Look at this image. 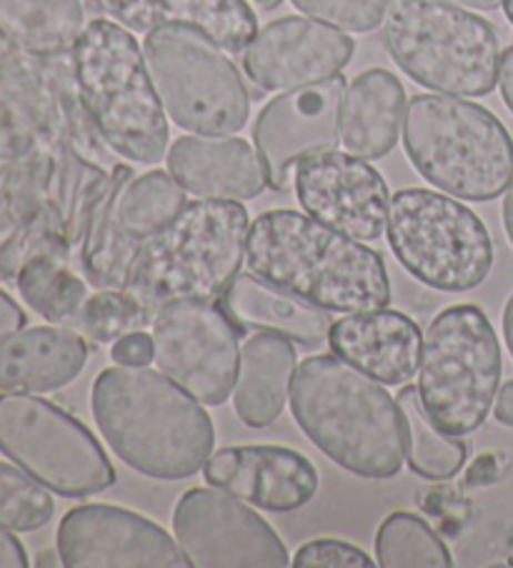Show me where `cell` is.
Returning a JSON list of instances; mask_svg holds the SVG:
<instances>
[{"instance_id": "603a6c76", "label": "cell", "mask_w": 513, "mask_h": 568, "mask_svg": "<svg viewBox=\"0 0 513 568\" xmlns=\"http://www.w3.org/2000/svg\"><path fill=\"white\" fill-rule=\"evenodd\" d=\"M221 306L239 328L279 333L309 348L329 341V311L293 296L275 283L255 276L253 271L239 273L231 281V286L221 293Z\"/></svg>"}, {"instance_id": "d590c367", "label": "cell", "mask_w": 513, "mask_h": 568, "mask_svg": "<svg viewBox=\"0 0 513 568\" xmlns=\"http://www.w3.org/2000/svg\"><path fill=\"white\" fill-rule=\"evenodd\" d=\"M26 311L18 306L16 298H11L3 288H0V341L11 336L16 331L26 328Z\"/></svg>"}, {"instance_id": "7c38bea8", "label": "cell", "mask_w": 513, "mask_h": 568, "mask_svg": "<svg viewBox=\"0 0 513 568\" xmlns=\"http://www.w3.org/2000/svg\"><path fill=\"white\" fill-rule=\"evenodd\" d=\"M153 361L203 406L233 396L241 351L239 326L213 301H179L158 311L151 323Z\"/></svg>"}, {"instance_id": "4fadbf2b", "label": "cell", "mask_w": 513, "mask_h": 568, "mask_svg": "<svg viewBox=\"0 0 513 568\" xmlns=\"http://www.w3.org/2000/svg\"><path fill=\"white\" fill-rule=\"evenodd\" d=\"M173 534L191 568H285L289 551L269 521L221 488H191L173 511Z\"/></svg>"}, {"instance_id": "484cf974", "label": "cell", "mask_w": 513, "mask_h": 568, "mask_svg": "<svg viewBox=\"0 0 513 568\" xmlns=\"http://www.w3.org/2000/svg\"><path fill=\"white\" fill-rule=\"evenodd\" d=\"M86 31L81 0H0V36L13 51L33 58L73 53Z\"/></svg>"}, {"instance_id": "836d02e7", "label": "cell", "mask_w": 513, "mask_h": 568, "mask_svg": "<svg viewBox=\"0 0 513 568\" xmlns=\"http://www.w3.org/2000/svg\"><path fill=\"white\" fill-rule=\"evenodd\" d=\"M291 564L295 568H376V561L369 554L335 538H319L301 546Z\"/></svg>"}, {"instance_id": "ee69618b", "label": "cell", "mask_w": 513, "mask_h": 568, "mask_svg": "<svg viewBox=\"0 0 513 568\" xmlns=\"http://www.w3.org/2000/svg\"><path fill=\"white\" fill-rule=\"evenodd\" d=\"M501 6H503V13H506V18L513 26V0H501Z\"/></svg>"}, {"instance_id": "44dd1931", "label": "cell", "mask_w": 513, "mask_h": 568, "mask_svg": "<svg viewBox=\"0 0 513 568\" xmlns=\"http://www.w3.org/2000/svg\"><path fill=\"white\" fill-rule=\"evenodd\" d=\"M95 6L133 33L185 26L209 36L229 53H241L259 33V21L245 0H95Z\"/></svg>"}, {"instance_id": "f1b7e54d", "label": "cell", "mask_w": 513, "mask_h": 568, "mask_svg": "<svg viewBox=\"0 0 513 568\" xmlns=\"http://www.w3.org/2000/svg\"><path fill=\"white\" fill-rule=\"evenodd\" d=\"M18 291L38 316L56 326H78L88 301L86 283L53 256H36L18 273Z\"/></svg>"}, {"instance_id": "7402d4cb", "label": "cell", "mask_w": 513, "mask_h": 568, "mask_svg": "<svg viewBox=\"0 0 513 568\" xmlns=\"http://www.w3.org/2000/svg\"><path fill=\"white\" fill-rule=\"evenodd\" d=\"M88 344L68 326L21 328L0 341V390L51 394L83 374Z\"/></svg>"}, {"instance_id": "83f0119b", "label": "cell", "mask_w": 513, "mask_h": 568, "mask_svg": "<svg viewBox=\"0 0 513 568\" xmlns=\"http://www.w3.org/2000/svg\"><path fill=\"white\" fill-rule=\"evenodd\" d=\"M185 205V189L171 173L148 171L131 179L118 199V231L125 241L143 243L179 219Z\"/></svg>"}, {"instance_id": "60d3db41", "label": "cell", "mask_w": 513, "mask_h": 568, "mask_svg": "<svg viewBox=\"0 0 513 568\" xmlns=\"http://www.w3.org/2000/svg\"><path fill=\"white\" fill-rule=\"evenodd\" d=\"M503 229H506V236L513 246V183L506 195H503Z\"/></svg>"}, {"instance_id": "cb8c5ba5", "label": "cell", "mask_w": 513, "mask_h": 568, "mask_svg": "<svg viewBox=\"0 0 513 568\" xmlns=\"http://www.w3.org/2000/svg\"><path fill=\"white\" fill-rule=\"evenodd\" d=\"M406 121V91L383 68L361 73L346 91L341 119V143L363 161L389 155Z\"/></svg>"}, {"instance_id": "ac0fdd59", "label": "cell", "mask_w": 513, "mask_h": 568, "mask_svg": "<svg viewBox=\"0 0 513 568\" xmlns=\"http://www.w3.org/2000/svg\"><path fill=\"white\" fill-rule=\"evenodd\" d=\"M209 486L271 514L299 511L319 491V474L303 454L285 446H229L211 454Z\"/></svg>"}, {"instance_id": "30bf717a", "label": "cell", "mask_w": 513, "mask_h": 568, "mask_svg": "<svg viewBox=\"0 0 513 568\" xmlns=\"http://www.w3.org/2000/svg\"><path fill=\"white\" fill-rule=\"evenodd\" d=\"M389 246L413 278L446 293L479 288L493 268L486 223L461 201L429 189L391 195Z\"/></svg>"}, {"instance_id": "e575fe53", "label": "cell", "mask_w": 513, "mask_h": 568, "mask_svg": "<svg viewBox=\"0 0 513 568\" xmlns=\"http://www.w3.org/2000/svg\"><path fill=\"white\" fill-rule=\"evenodd\" d=\"M111 356L123 366H148L153 361V338L143 328L128 331L113 344Z\"/></svg>"}, {"instance_id": "7bdbcfd3", "label": "cell", "mask_w": 513, "mask_h": 568, "mask_svg": "<svg viewBox=\"0 0 513 568\" xmlns=\"http://www.w3.org/2000/svg\"><path fill=\"white\" fill-rule=\"evenodd\" d=\"M261 11H273V8L281 6V0H255Z\"/></svg>"}, {"instance_id": "e0dca14e", "label": "cell", "mask_w": 513, "mask_h": 568, "mask_svg": "<svg viewBox=\"0 0 513 568\" xmlns=\"http://www.w3.org/2000/svg\"><path fill=\"white\" fill-rule=\"evenodd\" d=\"M356 43L315 18L285 16L255 33L243 53V68L263 91H293L339 75L351 63Z\"/></svg>"}, {"instance_id": "3957f363", "label": "cell", "mask_w": 513, "mask_h": 568, "mask_svg": "<svg viewBox=\"0 0 513 568\" xmlns=\"http://www.w3.org/2000/svg\"><path fill=\"white\" fill-rule=\"evenodd\" d=\"M245 263L255 276L331 313L386 308V263L361 241L299 211H265L251 223Z\"/></svg>"}, {"instance_id": "9a60e30c", "label": "cell", "mask_w": 513, "mask_h": 568, "mask_svg": "<svg viewBox=\"0 0 513 568\" xmlns=\"http://www.w3.org/2000/svg\"><path fill=\"white\" fill-rule=\"evenodd\" d=\"M66 568H189L183 548L165 528L111 504L76 506L56 536Z\"/></svg>"}, {"instance_id": "74e56055", "label": "cell", "mask_w": 513, "mask_h": 568, "mask_svg": "<svg viewBox=\"0 0 513 568\" xmlns=\"http://www.w3.org/2000/svg\"><path fill=\"white\" fill-rule=\"evenodd\" d=\"M499 85H501L503 103H506V108L513 113V45H509V51L501 55Z\"/></svg>"}, {"instance_id": "d4e9b609", "label": "cell", "mask_w": 513, "mask_h": 568, "mask_svg": "<svg viewBox=\"0 0 513 568\" xmlns=\"http://www.w3.org/2000/svg\"><path fill=\"white\" fill-rule=\"evenodd\" d=\"M295 376L293 341L279 333L255 331L241 348L233 408L249 428H265L279 420L291 398Z\"/></svg>"}, {"instance_id": "d6986e66", "label": "cell", "mask_w": 513, "mask_h": 568, "mask_svg": "<svg viewBox=\"0 0 513 568\" xmlns=\"http://www.w3.org/2000/svg\"><path fill=\"white\" fill-rule=\"evenodd\" d=\"M329 344L383 386H403L416 376L423 333L419 323L401 311H363L331 323Z\"/></svg>"}, {"instance_id": "8d00e7d4", "label": "cell", "mask_w": 513, "mask_h": 568, "mask_svg": "<svg viewBox=\"0 0 513 568\" xmlns=\"http://www.w3.org/2000/svg\"><path fill=\"white\" fill-rule=\"evenodd\" d=\"M28 554L23 544L11 534V528L0 524V568H26Z\"/></svg>"}, {"instance_id": "5b68a950", "label": "cell", "mask_w": 513, "mask_h": 568, "mask_svg": "<svg viewBox=\"0 0 513 568\" xmlns=\"http://www.w3.org/2000/svg\"><path fill=\"white\" fill-rule=\"evenodd\" d=\"M71 55L78 98L98 135L128 161H161L168 145L165 111L131 31L95 18Z\"/></svg>"}, {"instance_id": "2e32d148", "label": "cell", "mask_w": 513, "mask_h": 568, "mask_svg": "<svg viewBox=\"0 0 513 568\" xmlns=\"http://www.w3.org/2000/svg\"><path fill=\"white\" fill-rule=\"evenodd\" d=\"M293 191L301 209L329 229L373 243L389 229L391 193L383 175L359 155L323 151L299 163Z\"/></svg>"}, {"instance_id": "8992f818", "label": "cell", "mask_w": 513, "mask_h": 568, "mask_svg": "<svg viewBox=\"0 0 513 568\" xmlns=\"http://www.w3.org/2000/svg\"><path fill=\"white\" fill-rule=\"evenodd\" d=\"M413 169L439 191L489 203L513 183V139L496 115L461 95H413L403 121Z\"/></svg>"}, {"instance_id": "6da1fadb", "label": "cell", "mask_w": 513, "mask_h": 568, "mask_svg": "<svg viewBox=\"0 0 513 568\" xmlns=\"http://www.w3.org/2000/svg\"><path fill=\"white\" fill-rule=\"evenodd\" d=\"M91 408L113 454L155 481H183L211 458V416L163 371L123 364L101 371Z\"/></svg>"}, {"instance_id": "1f68e13d", "label": "cell", "mask_w": 513, "mask_h": 568, "mask_svg": "<svg viewBox=\"0 0 513 568\" xmlns=\"http://www.w3.org/2000/svg\"><path fill=\"white\" fill-rule=\"evenodd\" d=\"M148 326L141 308L125 291H105L88 296L86 306L78 316V331L91 336L95 344H111L128 331Z\"/></svg>"}, {"instance_id": "5bb4252c", "label": "cell", "mask_w": 513, "mask_h": 568, "mask_svg": "<svg viewBox=\"0 0 513 568\" xmlns=\"http://www.w3.org/2000/svg\"><path fill=\"white\" fill-rule=\"evenodd\" d=\"M346 91V78L339 73L329 81L285 91L259 113L253 143L273 191H289L301 161L341 143Z\"/></svg>"}, {"instance_id": "277c9868", "label": "cell", "mask_w": 513, "mask_h": 568, "mask_svg": "<svg viewBox=\"0 0 513 568\" xmlns=\"http://www.w3.org/2000/svg\"><path fill=\"white\" fill-rule=\"evenodd\" d=\"M249 211L241 201H193L133 253L123 291L151 326L179 301H213L239 276L249 246Z\"/></svg>"}, {"instance_id": "f35d334b", "label": "cell", "mask_w": 513, "mask_h": 568, "mask_svg": "<svg viewBox=\"0 0 513 568\" xmlns=\"http://www.w3.org/2000/svg\"><path fill=\"white\" fill-rule=\"evenodd\" d=\"M493 416H496L501 426L513 428V381H509V384L499 390L496 406H493Z\"/></svg>"}, {"instance_id": "52a82bcc", "label": "cell", "mask_w": 513, "mask_h": 568, "mask_svg": "<svg viewBox=\"0 0 513 568\" xmlns=\"http://www.w3.org/2000/svg\"><path fill=\"white\" fill-rule=\"evenodd\" d=\"M383 43L403 73L429 91L489 95L499 83V33L486 18L443 0H396Z\"/></svg>"}, {"instance_id": "b9f144b4", "label": "cell", "mask_w": 513, "mask_h": 568, "mask_svg": "<svg viewBox=\"0 0 513 568\" xmlns=\"http://www.w3.org/2000/svg\"><path fill=\"white\" fill-rule=\"evenodd\" d=\"M443 3L473 8V11H496V8L501 6V0H443Z\"/></svg>"}, {"instance_id": "8fae6325", "label": "cell", "mask_w": 513, "mask_h": 568, "mask_svg": "<svg viewBox=\"0 0 513 568\" xmlns=\"http://www.w3.org/2000/svg\"><path fill=\"white\" fill-rule=\"evenodd\" d=\"M0 454L63 498L115 484V468L91 430L36 394H0Z\"/></svg>"}, {"instance_id": "4dcf8cb0", "label": "cell", "mask_w": 513, "mask_h": 568, "mask_svg": "<svg viewBox=\"0 0 513 568\" xmlns=\"http://www.w3.org/2000/svg\"><path fill=\"white\" fill-rule=\"evenodd\" d=\"M56 501L43 486L21 466L0 462V524L11 531L28 534L51 524Z\"/></svg>"}, {"instance_id": "f546056e", "label": "cell", "mask_w": 513, "mask_h": 568, "mask_svg": "<svg viewBox=\"0 0 513 568\" xmlns=\"http://www.w3.org/2000/svg\"><path fill=\"white\" fill-rule=\"evenodd\" d=\"M376 558L383 568H451V554L423 518L396 511L376 534Z\"/></svg>"}, {"instance_id": "7a4b0ae2", "label": "cell", "mask_w": 513, "mask_h": 568, "mask_svg": "<svg viewBox=\"0 0 513 568\" xmlns=\"http://www.w3.org/2000/svg\"><path fill=\"white\" fill-rule=\"evenodd\" d=\"M295 424L311 444L346 471L393 478L406 458V426L381 381L335 354L311 356L291 386Z\"/></svg>"}, {"instance_id": "f6af8a7d", "label": "cell", "mask_w": 513, "mask_h": 568, "mask_svg": "<svg viewBox=\"0 0 513 568\" xmlns=\"http://www.w3.org/2000/svg\"><path fill=\"white\" fill-rule=\"evenodd\" d=\"M6 48H11V45H8V41H6V38H3V36H0V55H6Z\"/></svg>"}, {"instance_id": "4316f807", "label": "cell", "mask_w": 513, "mask_h": 568, "mask_svg": "<svg viewBox=\"0 0 513 568\" xmlns=\"http://www.w3.org/2000/svg\"><path fill=\"white\" fill-rule=\"evenodd\" d=\"M399 408L406 426V458L413 474L429 481H449L466 464L469 448L456 436L441 430L423 406L419 386L399 390Z\"/></svg>"}, {"instance_id": "9c48e42d", "label": "cell", "mask_w": 513, "mask_h": 568, "mask_svg": "<svg viewBox=\"0 0 513 568\" xmlns=\"http://www.w3.org/2000/svg\"><path fill=\"white\" fill-rule=\"evenodd\" d=\"M143 55L163 111L179 129L231 135L249 123V88L209 36L185 26L155 28L145 33Z\"/></svg>"}, {"instance_id": "ab89813d", "label": "cell", "mask_w": 513, "mask_h": 568, "mask_svg": "<svg viewBox=\"0 0 513 568\" xmlns=\"http://www.w3.org/2000/svg\"><path fill=\"white\" fill-rule=\"evenodd\" d=\"M503 338H506L509 354L513 358V293L506 301V306H503Z\"/></svg>"}, {"instance_id": "ba28073f", "label": "cell", "mask_w": 513, "mask_h": 568, "mask_svg": "<svg viewBox=\"0 0 513 568\" xmlns=\"http://www.w3.org/2000/svg\"><path fill=\"white\" fill-rule=\"evenodd\" d=\"M501 344L473 303L441 311L423 336L419 394L449 436H469L489 418L501 384Z\"/></svg>"}, {"instance_id": "d6a6232c", "label": "cell", "mask_w": 513, "mask_h": 568, "mask_svg": "<svg viewBox=\"0 0 513 568\" xmlns=\"http://www.w3.org/2000/svg\"><path fill=\"white\" fill-rule=\"evenodd\" d=\"M295 11L329 23L339 31L371 33L386 21L396 0H291Z\"/></svg>"}, {"instance_id": "ffe728a7", "label": "cell", "mask_w": 513, "mask_h": 568, "mask_svg": "<svg viewBox=\"0 0 513 568\" xmlns=\"http://www.w3.org/2000/svg\"><path fill=\"white\" fill-rule=\"evenodd\" d=\"M165 159L173 179L199 199L251 201L269 185L259 151L243 139L183 135Z\"/></svg>"}]
</instances>
